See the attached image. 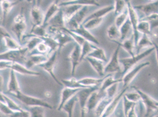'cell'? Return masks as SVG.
<instances>
[{"mask_svg":"<svg viewBox=\"0 0 158 117\" xmlns=\"http://www.w3.org/2000/svg\"><path fill=\"white\" fill-rule=\"evenodd\" d=\"M29 54L28 49L23 47L19 49L8 50L1 53V61H6L25 65L26 60Z\"/></svg>","mask_w":158,"mask_h":117,"instance_id":"cell-1","label":"cell"},{"mask_svg":"<svg viewBox=\"0 0 158 117\" xmlns=\"http://www.w3.org/2000/svg\"><path fill=\"white\" fill-rule=\"evenodd\" d=\"M155 50L154 47H151L143 52L136 54L134 56L120 58V62L123 67V70L122 72L123 76L131 69L137 65L139 61L148 56Z\"/></svg>","mask_w":158,"mask_h":117,"instance_id":"cell-2","label":"cell"},{"mask_svg":"<svg viewBox=\"0 0 158 117\" xmlns=\"http://www.w3.org/2000/svg\"><path fill=\"white\" fill-rule=\"evenodd\" d=\"M132 88L140 95L141 102L145 108L144 117H153L154 116L156 110L158 109V101L152 98L137 87L133 86Z\"/></svg>","mask_w":158,"mask_h":117,"instance_id":"cell-3","label":"cell"},{"mask_svg":"<svg viewBox=\"0 0 158 117\" xmlns=\"http://www.w3.org/2000/svg\"><path fill=\"white\" fill-rule=\"evenodd\" d=\"M27 25L25 17L22 14H19L14 20V24L11 30L20 44L22 43L23 39L25 36Z\"/></svg>","mask_w":158,"mask_h":117,"instance_id":"cell-4","label":"cell"},{"mask_svg":"<svg viewBox=\"0 0 158 117\" xmlns=\"http://www.w3.org/2000/svg\"><path fill=\"white\" fill-rule=\"evenodd\" d=\"M0 69L1 70L6 69H10L15 72L24 75L33 76H38L40 75L39 72L29 69L22 64L9 61H1Z\"/></svg>","mask_w":158,"mask_h":117,"instance_id":"cell-5","label":"cell"},{"mask_svg":"<svg viewBox=\"0 0 158 117\" xmlns=\"http://www.w3.org/2000/svg\"><path fill=\"white\" fill-rule=\"evenodd\" d=\"M60 49L61 48H59L53 52L48 57V60L38 66L42 68L44 71L48 73L57 84L60 85H64L62 83L60 82L56 76L54 72V68L56 65L57 60L59 56Z\"/></svg>","mask_w":158,"mask_h":117,"instance_id":"cell-6","label":"cell"},{"mask_svg":"<svg viewBox=\"0 0 158 117\" xmlns=\"http://www.w3.org/2000/svg\"><path fill=\"white\" fill-rule=\"evenodd\" d=\"M14 96L23 103L29 107L40 106L51 109H52V106L48 103L40 98L27 95L23 93L21 91H19Z\"/></svg>","mask_w":158,"mask_h":117,"instance_id":"cell-7","label":"cell"},{"mask_svg":"<svg viewBox=\"0 0 158 117\" xmlns=\"http://www.w3.org/2000/svg\"><path fill=\"white\" fill-rule=\"evenodd\" d=\"M89 6H84L77 11L69 20L65 23L66 28L69 30L77 29L82 24L86 18Z\"/></svg>","mask_w":158,"mask_h":117,"instance_id":"cell-8","label":"cell"},{"mask_svg":"<svg viewBox=\"0 0 158 117\" xmlns=\"http://www.w3.org/2000/svg\"><path fill=\"white\" fill-rule=\"evenodd\" d=\"M126 5L128 10L129 18L131 22L132 28L133 29V35L134 36V42L135 50L136 45H137L140 37V33L137 29L138 25L140 21L139 17L136 10L135 9L134 6L132 5L131 2L130 1H126Z\"/></svg>","mask_w":158,"mask_h":117,"instance_id":"cell-9","label":"cell"},{"mask_svg":"<svg viewBox=\"0 0 158 117\" xmlns=\"http://www.w3.org/2000/svg\"><path fill=\"white\" fill-rule=\"evenodd\" d=\"M150 64V62L148 61L138 64L125 74L122 78V82L123 83V88L128 89L130 84L137 76L139 72L143 68L148 66Z\"/></svg>","mask_w":158,"mask_h":117,"instance_id":"cell-10","label":"cell"},{"mask_svg":"<svg viewBox=\"0 0 158 117\" xmlns=\"http://www.w3.org/2000/svg\"><path fill=\"white\" fill-rule=\"evenodd\" d=\"M100 88L99 87H93L83 88L77 93L78 102L80 104V109H81V117H85L86 114L85 108L86 104L90 96L94 91L97 90Z\"/></svg>","mask_w":158,"mask_h":117,"instance_id":"cell-11","label":"cell"},{"mask_svg":"<svg viewBox=\"0 0 158 117\" xmlns=\"http://www.w3.org/2000/svg\"><path fill=\"white\" fill-rule=\"evenodd\" d=\"M120 47V46L118 45L110 60L105 66V73L111 74L113 73L123 72L119 58V53Z\"/></svg>","mask_w":158,"mask_h":117,"instance_id":"cell-12","label":"cell"},{"mask_svg":"<svg viewBox=\"0 0 158 117\" xmlns=\"http://www.w3.org/2000/svg\"><path fill=\"white\" fill-rule=\"evenodd\" d=\"M1 35L3 40L5 46L8 50L19 49L22 46L18 40L14 39L10 34L2 26H1Z\"/></svg>","mask_w":158,"mask_h":117,"instance_id":"cell-13","label":"cell"},{"mask_svg":"<svg viewBox=\"0 0 158 117\" xmlns=\"http://www.w3.org/2000/svg\"><path fill=\"white\" fill-rule=\"evenodd\" d=\"M48 57L47 55L39 53L28 54L24 66L30 69L34 66H39L48 60Z\"/></svg>","mask_w":158,"mask_h":117,"instance_id":"cell-14","label":"cell"},{"mask_svg":"<svg viewBox=\"0 0 158 117\" xmlns=\"http://www.w3.org/2000/svg\"><path fill=\"white\" fill-rule=\"evenodd\" d=\"M106 97V92H102L99 89L94 91L89 98L85 108L86 113L94 110L100 101Z\"/></svg>","mask_w":158,"mask_h":117,"instance_id":"cell-15","label":"cell"},{"mask_svg":"<svg viewBox=\"0 0 158 117\" xmlns=\"http://www.w3.org/2000/svg\"><path fill=\"white\" fill-rule=\"evenodd\" d=\"M45 13L37 5L33 6L30 12L31 18L33 26L43 25Z\"/></svg>","mask_w":158,"mask_h":117,"instance_id":"cell-16","label":"cell"},{"mask_svg":"<svg viewBox=\"0 0 158 117\" xmlns=\"http://www.w3.org/2000/svg\"><path fill=\"white\" fill-rule=\"evenodd\" d=\"M81 48L77 44L74 46V48L69 55V58L71 64V75H74L77 66L81 61Z\"/></svg>","mask_w":158,"mask_h":117,"instance_id":"cell-17","label":"cell"},{"mask_svg":"<svg viewBox=\"0 0 158 117\" xmlns=\"http://www.w3.org/2000/svg\"><path fill=\"white\" fill-rule=\"evenodd\" d=\"M135 9L143 13L145 17H148L154 14H158V1L134 6Z\"/></svg>","mask_w":158,"mask_h":117,"instance_id":"cell-18","label":"cell"},{"mask_svg":"<svg viewBox=\"0 0 158 117\" xmlns=\"http://www.w3.org/2000/svg\"><path fill=\"white\" fill-rule=\"evenodd\" d=\"M46 27L50 28L60 29L65 27V22L64 20V12L61 8L47 24Z\"/></svg>","mask_w":158,"mask_h":117,"instance_id":"cell-19","label":"cell"},{"mask_svg":"<svg viewBox=\"0 0 158 117\" xmlns=\"http://www.w3.org/2000/svg\"><path fill=\"white\" fill-rule=\"evenodd\" d=\"M82 89H74L66 87L62 90L61 92V100L57 109L60 111L66 103L77 95V92Z\"/></svg>","mask_w":158,"mask_h":117,"instance_id":"cell-20","label":"cell"},{"mask_svg":"<svg viewBox=\"0 0 158 117\" xmlns=\"http://www.w3.org/2000/svg\"><path fill=\"white\" fill-rule=\"evenodd\" d=\"M70 31L78 34L83 37L86 41L91 43L94 45H99L100 44V42L96 37L94 36L89 31L85 28L82 25H80L77 29Z\"/></svg>","mask_w":158,"mask_h":117,"instance_id":"cell-21","label":"cell"},{"mask_svg":"<svg viewBox=\"0 0 158 117\" xmlns=\"http://www.w3.org/2000/svg\"><path fill=\"white\" fill-rule=\"evenodd\" d=\"M24 41H26L24 44L25 45L24 46L28 49V54L33 52L35 49L39 44L44 41L42 38L31 35L28 36H24L23 39V42Z\"/></svg>","mask_w":158,"mask_h":117,"instance_id":"cell-22","label":"cell"},{"mask_svg":"<svg viewBox=\"0 0 158 117\" xmlns=\"http://www.w3.org/2000/svg\"><path fill=\"white\" fill-rule=\"evenodd\" d=\"M123 47L133 57L136 55L134 38L133 35L131 37L123 41H115L113 42Z\"/></svg>","mask_w":158,"mask_h":117,"instance_id":"cell-23","label":"cell"},{"mask_svg":"<svg viewBox=\"0 0 158 117\" xmlns=\"http://www.w3.org/2000/svg\"><path fill=\"white\" fill-rule=\"evenodd\" d=\"M10 70L9 81L7 85V89L8 92L15 95L21 90L15 72L13 70Z\"/></svg>","mask_w":158,"mask_h":117,"instance_id":"cell-24","label":"cell"},{"mask_svg":"<svg viewBox=\"0 0 158 117\" xmlns=\"http://www.w3.org/2000/svg\"><path fill=\"white\" fill-rule=\"evenodd\" d=\"M114 10V5H110L103 7V8L97 10L87 17L83 23L87 22V21L90 19H93V18H103V17L107 15L108 14L110 13V12H111Z\"/></svg>","mask_w":158,"mask_h":117,"instance_id":"cell-25","label":"cell"},{"mask_svg":"<svg viewBox=\"0 0 158 117\" xmlns=\"http://www.w3.org/2000/svg\"><path fill=\"white\" fill-rule=\"evenodd\" d=\"M59 5V3L58 1H55L48 7L45 13L43 26L46 27L47 24L48 23V21L60 10V7Z\"/></svg>","mask_w":158,"mask_h":117,"instance_id":"cell-26","label":"cell"},{"mask_svg":"<svg viewBox=\"0 0 158 117\" xmlns=\"http://www.w3.org/2000/svg\"><path fill=\"white\" fill-rule=\"evenodd\" d=\"M120 33V40L121 42L130 38L131 34L133 33V28L129 17L127 21L119 28Z\"/></svg>","mask_w":158,"mask_h":117,"instance_id":"cell-27","label":"cell"},{"mask_svg":"<svg viewBox=\"0 0 158 117\" xmlns=\"http://www.w3.org/2000/svg\"><path fill=\"white\" fill-rule=\"evenodd\" d=\"M106 76L103 77L102 78H94L92 77H85L80 80H78L79 83L81 85L86 88L90 87H99L101 86Z\"/></svg>","mask_w":158,"mask_h":117,"instance_id":"cell-28","label":"cell"},{"mask_svg":"<svg viewBox=\"0 0 158 117\" xmlns=\"http://www.w3.org/2000/svg\"><path fill=\"white\" fill-rule=\"evenodd\" d=\"M83 6H84L78 5H71L60 7L62 9L64 12L65 23L72 17L73 16L77 13V11Z\"/></svg>","mask_w":158,"mask_h":117,"instance_id":"cell-29","label":"cell"},{"mask_svg":"<svg viewBox=\"0 0 158 117\" xmlns=\"http://www.w3.org/2000/svg\"><path fill=\"white\" fill-rule=\"evenodd\" d=\"M90 65L92 67L95 71L100 76H104L105 75V66L102 61L98 60L91 57H87L85 58Z\"/></svg>","mask_w":158,"mask_h":117,"instance_id":"cell-30","label":"cell"},{"mask_svg":"<svg viewBox=\"0 0 158 117\" xmlns=\"http://www.w3.org/2000/svg\"><path fill=\"white\" fill-rule=\"evenodd\" d=\"M153 41L150 39L149 36L142 35L138 42L136 45L135 53L136 54L140 53V51L143 48L151 47L153 46Z\"/></svg>","mask_w":158,"mask_h":117,"instance_id":"cell-31","label":"cell"},{"mask_svg":"<svg viewBox=\"0 0 158 117\" xmlns=\"http://www.w3.org/2000/svg\"><path fill=\"white\" fill-rule=\"evenodd\" d=\"M71 5H78L83 6H100V4L97 1L94 0H77V1H69L64 2L59 4L60 7L66 6Z\"/></svg>","mask_w":158,"mask_h":117,"instance_id":"cell-32","label":"cell"},{"mask_svg":"<svg viewBox=\"0 0 158 117\" xmlns=\"http://www.w3.org/2000/svg\"><path fill=\"white\" fill-rule=\"evenodd\" d=\"M113 99H109L105 97L100 101L94 110L96 117L102 116Z\"/></svg>","mask_w":158,"mask_h":117,"instance_id":"cell-33","label":"cell"},{"mask_svg":"<svg viewBox=\"0 0 158 117\" xmlns=\"http://www.w3.org/2000/svg\"><path fill=\"white\" fill-rule=\"evenodd\" d=\"M1 102L6 104L7 106L14 112L21 111L24 109L14 102L13 100L2 92H1Z\"/></svg>","mask_w":158,"mask_h":117,"instance_id":"cell-34","label":"cell"},{"mask_svg":"<svg viewBox=\"0 0 158 117\" xmlns=\"http://www.w3.org/2000/svg\"><path fill=\"white\" fill-rule=\"evenodd\" d=\"M123 82L122 78L121 79H116L114 77L112 76L111 74H108L106 75L105 79L103 81L101 86L99 88V90L102 92H105L106 89L111 85L116 83Z\"/></svg>","mask_w":158,"mask_h":117,"instance_id":"cell-35","label":"cell"},{"mask_svg":"<svg viewBox=\"0 0 158 117\" xmlns=\"http://www.w3.org/2000/svg\"><path fill=\"white\" fill-rule=\"evenodd\" d=\"M18 2H11L9 1H1V6L2 11V18L3 21H5L8 14Z\"/></svg>","mask_w":158,"mask_h":117,"instance_id":"cell-36","label":"cell"},{"mask_svg":"<svg viewBox=\"0 0 158 117\" xmlns=\"http://www.w3.org/2000/svg\"><path fill=\"white\" fill-rule=\"evenodd\" d=\"M87 57L95 58L102 61L103 62H107V61L105 51L102 48L97 47H96V48L93 50L92 52H90Z\"/></svg>","mask_w":158,"mask_h":117,"instance_id":"cell-37","label":"cell"},{"mask_svg":"<svg viewBox=\"0 0 158 117\" xmlns=\"http://www.w3.org/2000/svg\"><path fill=\"white\" fill-rule=\"evenodd\" d=\"M78 102L77 94L70 99L63 106L62 109L68 114V117H73L75 106L76 103Z\"/></svg>","mask_w":158,"mask_h":117,"instance_id":"cell-38","label":"cell"},{"mask_svg":"<svg viewBox=\"0 0 158 117\" xmlns=\"http://www.w3.org/2000/svg\"><path fill=\"white\" fill-rule=\"evenodd\" d=\"M41 38L44 40V43L46 44L50 48V55L54 51L59 49V48H60V46L57 41L51 35L48 34L47 36Z\"/></svg>","mask_w":158,"mask_h":117,"instance_id":"cell-39","label":"cell"},{"mask_svg":"<svg viewBox=\"0 0 158 117\" xmlns=\"http://www.w3.org/2000/svg\"><path fill=\"white\" fill-rule=\"evenodd\" d=\"M107 35L108 38L113 42L115 41H118V40H120V30L114 24L110 25L108 28Z\"/></svg>","mask_w":158,"mask_h":117,"instance_id":"cell-40","label":"cell"},{"mask_svg":"<svg viewBox=\"0 0 158 117\" xmlns=\"http://www.w3.org/2000/svg\"><path fill=\"white\" fill-rule=\"evenodd\" d=\"M97 47V46L86 41L81 47V59H80L81 62L84 58H85L86 57L88 56L89 54L92 52L93 50L95 49Z\"/></svg>","mask_w":158,"mask_h":117,"instance_id":"cell-41","label":"cell"},{"mask_svg":"<svg viewBox=\"0 0 158 117\" xmlns=\"http://www.w3.org/2000/svg\"><path fill=\"white\" fill-rule=\"evenodd\" d=\"M30 35L42 38L47 36L48 33L47 32L46 27L40 25L33 26L31 30Z\"/></svg>","mask_w":158,"mask_h":117,"instance_id":"cell-42","label":"cell"},{"mask_svg":"<svg viewBox=\"0 0 158 117\" xmlns=\"http://www.w3.org/2000/svg\"><path fill=\"white\" fill-rule=\"evenodd\" d=\"M61 82L63 85L68 88H74V89H83L87 88L83 86L79 83L78 80L72 77L69 79L62 80Z\"/></svg>","mask_w":158,"mask_h":117,"instance_id":"cell-43","label":"cell"},{"mask_svg":"<svg viewBox=\"0 0 158 117\" xmlns=\"http://www.w3.org/2000/svg\"><path fill=\"white\" fill-rule=\"evenodd\" d=\"M138 31L142 35L149 36L151 34V28L148 22L143 20H140L137 27Z\"/></svg>","mask_w":158,"mask_h":117,"instance_id":"cell-44","label":"cell"},{"mask_svg":"<svg viewBox=\"0 0 158 117\" xmlns=\"http://www.w3.org/2000/svg\"><path fill=\"white\" fill-rule=\"evenodd\" d=\"M103 18H94L90 19L87 22L83 23L82 24L85 28L90 31L97 28L102 24Z\"/></svg>","mask_w":158,"mask_h":117,"instance_id":"cell-45","label":"cell"},{"mask_svg":"<svg viewBox=\"0 0 158 117\" xmlns=\"http://www.w3.org/2000/svg\"><path fill=\"white\" fill-rule=\"evenodd\" d=\"M29 112L31 117H45V109L42 106H35L30 107Z\"/></svg>","mask_w":158,"mask_h":117,"instance_id":"cell-46","label":"cell"},{"mask_svg":"<svg viewBox=\"0 0 158 117\" xmlns=\"http://www.w3.org/2000/svg\"><path fill=\"white\" fill-rule=\"evenodd\" d=\"M128 17V10L127 6L125 10L116 17L115 21V25L119 29L122 25L126 22Z\"/></svg>","mask_w":158,"mask_h":117,"instance_id":"cell-47","label":"cell"},{"mask_svg":"<svg viewBox=\"0 0 158 117\" xmlns=\"http://www.w3.org/2000/svg\"><path fill=\"white\" fill-rule=\"evenodd\" d=\"M114 1V14L116 16H118L122 13L127 7L126 1L116 0Z\"/></svg>","mask_w":158,"mask_h":117,"instance_id":"cell-48","label":"cell"},{"mask_svg":"<svg viewBox=\"0 0 158 117\" xmlns=\"http://www.w3.org/2000/svg\"><path fill=\"white\" fill-rule=\"evenodd\" d=\"M119 83L114 84L106 90V97L109 99H113L118 93Z\"/></svg>","mask_w":158,"mask_h":117,"instance_id":"cell-49","label":"cell"},{"mask_svg":"<svg viewBox=\"0 0 158 117\" xmlns=\"http://www.w3.org/2000/svg\"><path fill=\"white\" fill-rule=\"evenodd\" d=\"M148 21L150 25L151 30L158 27V14H154L148 17H145L140 19Z\"/></svg>","mask_w":158,"mask_h":117,"instance_id":"cell-50","label":"cell"},{"mask_svg":"<svg viewBox=\"0 0 158 117\" xmlns=\"http://www.w3.org/2000/svg\"><path fill=\"white\" fill-rule=\"evenodd\" d=\"M34 51H36L37 52L32 53H35L44 54V55H47L48 57L50 55V48L48 46L44 43V41L39 44L35 49L33 52Z\"/></svg>","mask_w":158,"mask_h":117,"instance_id":"cell-51","label":"cell"},{"mask_svg":"<svg viewBox=\"0 0 158 117\" xmlns=\"http://www.w3.org/2000/svg\"><path fill=\"white\" fill-rule=\"evenodd\" d=\"M124 96L128 100L135 103H138L141 101L140 95L136 91L134 92H126Z\"/></svg>","mask_w":158,"mask_h":117,"instance_id":"cell-52","label":"cell"},{"mask_svg":"<svg viewBox=\"0 0 158 117\" xmlns=\"http://www.w3.org/2000/svg\"><path fill=\"white\" fill-rule=\"evenodd\" d=\"M123 109L125 113V116H127L128 113L131 108L136 105V103H135L133 102H130V101L128 100L126 97L123 96ZM138 104V103H137Z\"/></svg>","mask_w":158,"mask_h":117,"instance_id":"cell-53","label":"cell"},{"mask_svg":"<svg viewBox=\"0 0 158 117\" xmlns=\"http://www.w3.org/2000/svg\"><path fill=\"white\" fill-rule=\"evenodd\" d=\"M8 117H31V114L29 111L23 109L14 112Z\"/></svg>","mask_w":158,"mask_h":117,"instance_id":"cell-54","label":"cell"},{"mask_svg":"<svg viewBox=\"0 0 158 117\" xmlns=\"http://www.w3.org/2000/svg\"><path fill=\"white\" fill-rule=\"evenodd\" d=\"M137 104L135 105L129 111L127 115V117H138L136 110Z\"/></svg>","mask_w":158,"mask_h":117,"instance_id":"cell-55","label":"cell"},{"mask_svg":"<svg viewBox=\"0 0 158 117\" xmlns=\"http://www.w3.org/2000/svg\"><path fill=\"white\" fill-rule=\"evenodd\" d=\"M153 46L155 48V51H156V58L158 62V45L154 41H153Z\"/></svg>","mask_w":158,"mask_h":117,"instance_id":"cell-56","label":"cell"},{"mask_svg":"<svg viewBox=\"0 0 158 117\" xmlns=\"http://www.w3.org/2000/svg\"><path fill=\"white\" fill-rule=\"evenodd\" d=\"M156 115H158V109L156 111Z\"/></svg>","mask_w":158,"mask_h":117,"instance_id":"cell-57","label":"cell"},{"mask_svg":"<svg viewBox=\"0 0 158 117\" xmlns=\"http://www.w3.org/2000/svg\"><path fill=\"white\" fill-rule=\"evenodd\" d=\"M153 117H158V115H156L153 116Z\"/></svg>","mask_w":158,"mask_h":117,"instance_id":"cell-58","label":"cell"},{"mask_svg":"<svg viewBox=\"0 0 158 117\" xmlns=\"http://www.w3.org/2000/svg\"><path fill=\"white\" fill-rule=\"evenodd\" d=\"M108 117H115L113 116V115H110V116H109Z\"/></svg>","mask_w":158,"mask_h":117,"instance_id":"cell-59","label":"cell"},{"mask_svg":"<svg viewBox=\"0 0 158 117\" xmlns=\"http://www.w3.org/2000/svg\"><path fill=\"white\" fill-rule=\"evenodd\" d=\"M126 117H127V116H126Z\"/></svg>","mask_w":158,"mask_h":117,"instance_id":"cell-60","label":"cell"}]
</instances>
